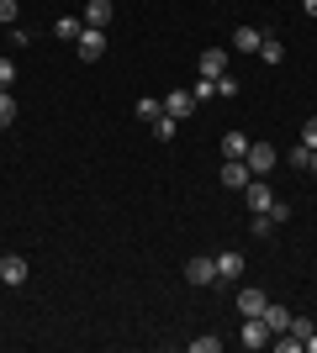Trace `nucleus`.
Masks as SVG:
<instances>
[{
	"label": "nucleus",
	"instance_id": "f3484780",
	"mask_svg": "<svg viewBox=\"0 0 317 353\" xmlns=\"http://www.w3.org/2000/svg\"><path fill=\"white\" fill-rule=\"evenodd\" d=\"M53 32H59V37H69V43H75L79 32H85V21H75V16H59V21H53Z\"/></svg>",
	"mask_w": 317,
	"mask_h": 353
},
{
	"label": "nucleus",
	"instance_id": "6e6552de",
	"mask_svg": "<svg viewBox=\"0 0 317 353\" xmlns=\"http://www.w3.org/2000/svg\"><path fill=\"white\" fill-rule=\"evenodd\" d=\"M249 179H254V174H249V163H243V159H227L222 163V185H227V190H243Z\"/></svg>",
	"mask_w": 317,
	"mask_h": 353
},
{
	"label": "nucleus",
	"instance_id": "c85d7f7f",
	"mask_svg": "<svg viewBox=\"0 0 317 353\" xmlns=\"http://www.w3.org/2000/svg\"><path fill=\"white\" fill-rule=\"evenodd\" d=\"M302 6H307V11H312V16H317V0H302Z\"/></svg>",
	"mask_w": 317,
	"mask_h": 353
},
{
	"label": "nucleus",
	"instance_id": "f257e3e1",
	"mask_svg": "<svg viewBox=\"0 0 317 353\" xmlns=\"http://www.w3.org/2000/svg\"><path fill=\"white\" fill-rule=\"evenodd\" d=\"M243 163H249V174H259V179H265V174H275L280 153H275L270 143H249V159H243Z\"/></svg>",
	"mask_w": 317,
	"mask_h": 353
},
{
	"label": "nucleus",
	"instance_id": "20e7f679",
	"mask_svg": "<svg viewBox=\"0 0 317 353\" xmlns=\"http://www.w3.org/2000/svg\"><path fill=\"white\" fill-rule=\"evenodd\" d=\"M185 280L206 290V285L217 280V259H206V253H201V259H191V264H185Z\"/></svg>",
	"mask_w": 317,
	"mask_h": 353
},
{
	"label": "nucleus",
	"instance_id": "bb28decb",
	"mask_svg": "<svg viewBox=\"0 0 317 353\" xmlns=\"http://www.w3.org/2000/svg\"><path fill=\"white\" fill-rule=\"evenodd\" d=\"M302 143H307V148H317V117H307V121H302Z\"/></svg>",
	"mask_w": 317,
	"mask_h": 353
},
{
	"label": "nucleus",
	"instance_id": "4be33fe9",
	"mask_svg": "<svg viewBox=\"0 0 317 353\" xmlns=\"http://www.w3.org/2000/svg\"><path fill=\"white\" fill-rule=\"evenodd\" d=\"M312 332H317V327L307 322V316H291V338H302V343H307V338H312Z\"/></svg>",
	"mask_w": 317,
	"mask_h": 353
},
{
	"label": "nucleus",
	"instance_id": "dca6fc26",
	"mask_svg": "<svg viewBox=\"0 0 317 353\" xmlns=\"http://www.w3.org/2000/svg\"><path fill=\"white\" fill-rule=\"evenodd\" d=\"M259 59H265V63H280V59H286L280 37H270V32H265V43H259Z\"/></svg>",
	"mask_w": 317,
	"mask_h": 353
},
{
	"label": "nucleus",
	"instance_id": "cd10ccee",
	"mask_svg": "<svg viewBox=\"0 0 317 353\" xmlns=\"http://www.w3.org/2000/svg\"><path fill=\"white\" fill-rule=\"evenodd\" d=\"M270 232H275V221L265 216V211H259V216H254V237H270Z\"/></svg>",
	"mask_w": 317,
	"mask_h": 353
},
{
	"label": "nucleus",
	"instance_id": "9b49d317",
	"mask_svg": "<svg viewBox=\"0 0 317 353\" xmlns=\"http://www.w3.org/2000/svg\"><path fill=\"white\" fill-rule=\"evenodd\" d=\"M217 280H243V253H217Z\"/></svg>",
	"mask_w": 317,
	"mask_h": 353
},
{
	"label": "nucleus",
	"instance_id": "393cba45",
	"mask_svg": "<svg viewBox=\"0 0 317 353\" xmlns=\"http://www.w3.org/2000/svg\"><path fill=\"white\" fill-rule=\"evenodd\" d=\"M222 348V338H191V353H217Z\"/></svg>",
	"mask_w": 317,
	"mask_h": 353
},
{
	"label": "nucleus",
	"instance_id": "39448f33",
	"mask_svg": "<svg viewBox=\"0 0 317 353\" xmlns=\"http://www.w3.org/2000/svg\"><path fill=\"white\" fill-rule=\"evenodd\" d=\"M243 348H270V327H265V316H243Z\"/></svg>",
	"mask_w": 317,
	"mask_h": 353
},
{
	"label": "nucleus",
	"instance_id": "7ed1b4c3",
	"mask_svg": "<svg viewBox=\"0 0 317 353\" xmlns=\"http://www.w3.org/2000/svg\"><path fill=\"white\" fill-rule=\"evenodd\" d=\"M191 111H196V95H191V90H169V95H164V117L185 121Z\"/></svg>",
	"mask_w": 317,
	"mask_h": 353
},
{
	"label": "nucleus",
	"instance_id": "0eeeda50",
	"mask_svg": "<svg viewBox=\"0 0 317 353\" xmlns=\"http://www.w3.org/2000/svg\"><path fill=\"white\" fill-rule=\"evenodd\" d=\"M0 280L6 285H27V259H21V253H6V259H0Z\"/></svg>",
	"mask_w": 317,
	"mask_h": 353
},
{
	"label": "nucleus",
	"instance_id": "412c9836",
	"mask_svg": "<svg viewBox=\"0 0 317 353\" xmlns=\"http://www.w3.org/2000/svg\"><path fill=\"white\" fill-rule=\"evenodd\" d=\"M286 163H291V169H307V163H312V148H307V143H296V148L286 153Z\"/></svg>",
	"mask_w": 317,
	"mask_h": 353
},
{
	"label": "nucleus",
	"instance_id": "9d476101",
	"mask_svg": "<svg viewBox=\"0 0 317 353\" xmlns=\"http://www.w3.org/2000/svg\"><path fill=\"white\" fill-rule=\"evenodd\" d=\"M259 316H265V327H270V338H275V332H291V311L286 306H275V301H270Z\"/></svg>",
	"mask_w": 317,
	"mask_h": 353
},
{
	"label": "nucleus",
	"instance_id": "2eb2a0df",
	"mask_svg": "<svg viewBox=\"0 0 317 353\" xmlns=\"http://www.w3.org/2000/svg\"><path fill=\"white\" fill-rule=\"evenodd\" d=\"M265 306H270V295H265V290H243L238 295V311H243V316H259Z\"/></svg>",
	"mask_w": 317,
	"mask_h": 353
},
{
	"label": "nucleus",
	"instance_id": "c756f323",
	"mask_svg": "<svg viewBox=\"0 0 317 353\" xmlns=\"http://www.w3.org/2000/svg\"><path fill=\"white\" fill-rule=\"evenodd\" d=\"M307 169H312V174H317V148H312V163H307Z\"/></svg>",
	"mask_w": 317,
	"mask_h": 353
},
{
	"label": "nucleus",
	"instance_id": "423d86ee",
	"mask_svg": "<svg viewBox=\"0 0 317 353\" xmlns=\"http://www.w3.org/2000/svg\"><path fill=\"white\" fill-rule=\"evenodd\" d=\"M270 185H265V179H249V185H243V206L249 211H270Z\"/></svg>",
	"mask_w": 317,
	"mask_h": 353
},
{
	"label": "nucleus",
	"instance_id": "b1692460",
	"mask_svg": "<svg viewBox=\"0 0 317 353\" xmlns=\"http://www.w3.org/2000/svg\"><path fill=\"white\" fill-rule=\"evenodd\" d=\"M16 16H21V6H16V0H0V27H11Z\"/></svg>",
	"mask_w": 317,
	"mask_h": 353
},
{
	"label": "nucleus",
	"instance_id": "f8f14e48",
	"mask_svg": "<svg viewBox=\"0 0 317 353\" xmlns=\"http://www.w3.org/2000/svg\"><path fill=\"white\" fill-rule=\"evenodd\" d=\"M259 43H265V32H259V27H238V32H233V48H238V53H259Z\"/></svg>",
	"mask_w": 317,
	"mask_h": 353
},
{
	"label": "nucleus",
	"instance_id": "1a4fd4ad",
	"mask_svg": "<svg viewBox=\"0 0 317 353\" xmlns=\"http://www.w3.org/2000/svg\"><path fill=\"white\" fill-rule=\"evenodd\" d=\"M227 74V53L222 48H206V53H201V79H222Z\"/></svg>",
	"mask_w": 317,
	"mask_h": 353
},
{
	"label": "nucleus",
	"instance_id": "4468645a",
	"mask_svg": "<svg viewBox=\"0 0 317 353\" xmlns=\"http://www.w3.org/2000/svg\"><path fill=\"white\" fill-rule=\"evenodd\" d=\"M85 27H111V0H90L85 6Z\"/></svg>",
	"mask_w": 317,
	"mask_h": 353
},
{
	"label": "nucleus",
	"instance_id": "f03ea898",
	"mask_svg": "<svg viewBox=\"0 0 317 353\" xmlns=\"http://www.w3.org/2000/svg\"><path fill=\"white\" fill-rule=\"evenodd\" d=\"M75 48H79V59H85V63H95V59L106 53V27H85V32L75 37Z\"/></svg>",
	"mask_w": 317,
	"mask_h": 353
},
{
	"label": "nucleus",
	"instance_id": "ddd939ff",
	"mask_svg": "<svg viewBox=\"0 0 317 353\" xmlns=\"http://www.w3.org/2000/svg\"><path fill=\"white\" fill-rule=\"evenodd\" d=\"M222 159H249V137L233 127V132H222Z\"/></svg>",
	"mask_w": 317,
	"mask_h": 353
},
{
	"label": "nucleus",
	"instance_id": "aec40b11",
	"mask_svg": "<svg viewBox=\"0 0 317 353\" xmlns=\"http://www.w3.org/2000/svg\"><path fill=\"white\" fill-rule=\"evenodd\" d=\"M175 132H180V121H175V117H159V121H153V137H159V143H169Z\"/></svg>",
	"mask_w": 317,
	"mask_h": 353
},
{
	"label": "nucleus",
	"instance_id": "a211bd4d",
	"mask_svg": "<svg viewBox=\"0 0 317 353\" xmlns=\"http://www.w3.org/2000/svg\"><path fill=\"white\" fill-rule=\"evenodd\" d=\"M159 117H164V111H159V101H153V95H143V101H137V121H148V127H153Z\"/></svg>",
	"mask_w": 317,
	"mask_h": 353
},
{
	"label": "nucleus",
	"instance_id": "6ab92c4d",
	"mask_svg": "<svg viewBox=\"0 0 317 353\" xmlns=\"http://www.w3.org/2000/svg\"><path fill=\"white\" fill-rule=\"evenodd\" d=\"M16 121V101H11V90H0V132Z\"/></svg>",
	"mask_w": 317,
	"mask_h": 353
},
{
	"label": "nucleus",
	"instance_id": "a878e982",
	"mask_svg": "<svg viewBox=\"0 0 317 353\" xmlns=\"http://www.w3.org/2000/svg\"><path fill=\"white\" fill-rule=\"evenodd\" d=\"M11 85H16V63L0 59V90H11Z\"/></svg>",
	"mask_w": 317,
	"mask_h": 353
},
{
	"label": "nucleus",
	"instance_id": "5701e85b",
	"mask_svg": "<svg viewBox=\"0 0 317 353\" xmlns=\"http://www.w3.org/2000/svg\"><path fill=\"white\" fill-rule=\"evenodd\" d=\"M191 95H196V105L211 101V95H217V79H201V85H191Z\"/></svg>",
	"mask_w": 317,
	"mask_h": 353
}]
</instances>
